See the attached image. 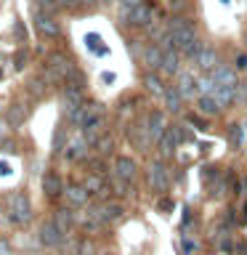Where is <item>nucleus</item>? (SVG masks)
Listing matches in <instances>:
<instances>
[{"instance_id":"obj_40","label":"nucleus","mask_w":247,"mask_h":255,"mask_svg":"<svg viewBox=\"0 0 247 255\" xmlns=\"http://www.w3.org/2000/svg\"><path fill=\"white\" fill-rule=\"evenodd\" d=\"M117 3L123 5V8H135V5H141L143 0H117Z\"/></svg>"},{"instance_id":"obj_48","label":"nucleus","mask_w":247,"mask_h":255,"mask_svg":"<svg viewBox=\"0 0 247 255\" xmlns=\"http://www.w3.org/2000/svg\"><path fill=\"white\" fill-rule=\"evenodd\" d=\"M0 77H3V69H0Z\"/></svg>"},{"instance_id":"obj_29","label":"nucleus","mask_w":247,"mask_h":255,"mask_svg":"<svg viewBox=\"0 0 247 255\" xmlns=\"http://www.w3.org/2000/svg\"><path fill=\"white\" fill-rule=\"evenodd\" d=\"M85 189L91 191V194H99V191H109V189H107V183H104V178H101L99 173H91V175H88Z\"/></svg>"},{"instance_id":"obj_2","label":"nucleus","mask_w":247,"mask_h":255,"mask_svg":"<svg viewBox=\"0 0 247 255\" xmlns=\"http://www.w3.org/2000/svg\"><path fill=\"white\" fill-rule=\"evenodd\" d=\"M8 218H11V223H19V226H27L32 221V202L24 191H16V194L8 197Z\"/></svg>"},{"instance_id":"obj_13","label":"nucleus","mask_w":247,"mask_h":255,"mask_svg":"<svg viewBox=\"0 0 247 255\" xmlns=\"http://www.w3.org/2000/svg\"><path fill=\"white\" fill-rule=\"evenodd\" d=\"M64 157L69 162H80V159L88 157V141L85 138H72L67 146H64Z\"/></svg>"},{"instance_id":"obj_24","label":"nucleus","mask_w":247,"mask_h":255,"mask_svg":"<svg viewBox=\"0 0 247 255\" xmlns=\"http://www.w3.org/2000/svg\"><path fill=\"white\" fill-rule=\"evenodd\" d=\"M197 107H199V112H202L205 117H215V115H218V112H221V107H218V101H215L213 96H199Z\"/></svg>"},{"instance_id":"obj_25","label":"nucleus","mask_w":247,"mask_h":255,"mask_svg":"<svg viewBox=\"0 0 247 255\" xmlns=\"http://www.w3.org/2000/svg\"><path fill=\"white\" fill-rule=\"evenodd\" d=\"M120 215H123V205H120V202H107V205H101V218H104V223L117 221Z\"/></svg>"},{"instance_id":"obj_33","label":"nucleus","mask_w":247,"mask_h":255,"mask_svg":"<svg viewBox=\"0 0 247 255\" xmlns=\"http://www.w3.org/2000/svg\"><path fill=\"white\" fill-rule=\"evenodd\" d=\"M112 146H115V141H112V135H101V138L96 141V149H99V154H101V157L112 154Z\"/></svg>"},{"instance_id":"obj_35","label":"nucleus","mask_w":247,"mask_h":255,"mask_svg":"<svg viewBox=\"0 0 247 255\" xmlns=\"http://www.w3.org/2000/svg\"><path fill=\"white\" fill-rule=\"evenodd\" d=\"M37 5H40V11H43V13L59 11V0H37Z\"/></svg>"},{"instance_id":"obj_22","label":"nucleus","mask_w":247,"mask_h":255,"mask_svg":"<svg viewBox=\"0 0 247 255\" xmlns=\"http://www.w3.org/2000/svg\"><path fill=\"white\" fill-rule=\"evenodd\" d=\"M143 85H146V91L151 96H165V91H167L165 83L154 75V72H146V75H143Z\"/></svg>"},{"instance_id":"obj_5","label":"nucleus","mask_w":247,"mask_h":255,"mask_svg":"<svg viewBox=\"0 0 247 255\" xmlns=\"http://www.w3.org/2000/svg\"><path fill=\"white\" fill-rule=\"evenodd\" d=\"M125 19H127V24H133V27H151L154 11H151L146 3H141L135 8H125Z\"/></svg>"},{"instance_id":"obj_12","label":"nucleus","mask_w":247,"mask_h":255,"mask_svg":"<svg viewBox=\"0 0 247 255\" xmlns=\"http://www.w3.org/2000/svg\"><path fill=\"white\" fill-rule=\"evenodd\" d=\"M115 173L120 175V178H125V181H135V175H138V165H135V159L130 157H115Z\"/></svg>"},{"instance_id":"obj_36","label":"nucleus","mask_w":247,"mask_h":255,"mask_svg":"<svg viewBox=\"0 0 247 255\" xmlns=\"http://www.w3.org/2000/svg\"><path fill=\"white\" fill-rule=\"evenodd\" d=\"M229 138H231L234 146H239V143H242V128H239V125H229Z\"/></svg>"},{"instance_id":"obj_14","label":"nucleus","mask_w":247,"mask_h":255,"mask_svg":"<svg viewBox=\"0 0 247 255\" xmlns=\"http://www.w3.org/2000/svg\"><path fill=\"white\" fill-rule=\"evenodd\" d=\"M210 75L215 77V83L218 85H229V88H237L239 85V80H237V69H231V67H226V64H218Z\"/></svg>"},{"instance_id":"obj_16","label":"nucleus","mask_w":247,"mask_h":255,"mask_svg":"<svg viewBox=\"0 0 247 255\" xmlns=\"http://www.w3.org/2000/svg\"><path fill=\"white\" fill-rule=\"evenodd\" d=\"M175 77H178V85H175V88H178V93L183 96V99H194V96L199 93L197 91V80L191 77L189 72H178Z\"/></svg>"},{"instance_id":"obj_41","label":"nucleus","mask_w":247,"mask_h":255,"mask_svg":"<svg viewBox=\"0 0 247 255\" xmlns=\"http://www.w3.org/2000/svg\"><path fill=\"white\" fill-rule=\"evenodd\" d=\"M24 61H27V53H16V69H21Z\"/></svg>"},{"instance_id":"obj_1","label":"nucleus","mask_w":247,"mask_h":255,"mask_svg":"<svg viewBox=\"0 0 247 255\" xmlns=\"http://www.w3.org/2000/svg\"><path fill=\"white\" fill-rule=\"evenodd\" d=\"M75 64H72L64 53H51L45 59V77L51 80V83H64V80H69L75 75Z\"/></svg>"},{"instance_id":"obj_30","label":"nucleus","mask_w":247,"mask_h":255,"mask_svg":"<svg viewBox=\"0 0 247 255\" xmlns=\"http://www.w3.org/2000/svg\"><path fill=\"white\" fill-rule=\"evenodd\" d=\"M112 189H115V194L127 197L130 194V181H125V178H120L117 173H112Z\"/></svg>"},{"instance_id":"obj_19","label":"nucleus","mask_w":247,"mask_h":255,"mask_svg":"<svg viewBox=\"0 0 247 255\" xmlns=\"http://www.w3.org/2000/svg\"><path fill=\"white\" fill-rule=\"evenodd\" d=\"M178 59H181V51L178 48H170V51H162V69L165 75H178Z\"/></svg>"},{"instance_id":"obj_17","label":"nucleus","mask_w":247,"mask_h":255,"mask_svg":"<svg viewBox=\"0 0 247 255\" xmlns=\"http://www.w3.org/2000/svg\"><path fill=\"white\" fill-rule=\"evenodd\" d=\"M162 107H165V112H170V115H178L181 107H183V96L178 93V88H167L165 96H162Z\"/></svg>"},{"instance_id":"obj_11","label":"nucleus","mask_w":247,"mask_h":255,"mask_svg":"<svg viewBox=\"0 0 247 255\" xmlns=\"http://www.w3.org/2000/svg\"><path fill=\"white\" fill-rule=\"evenodd\" d=\"M43 191H45L48 199H56V197L64 194V181H61V175L56 170H48L43 175Z\"/></svg>"},{"instance_id":"obj_49","label":"nucleus","mask_w":247,"mask_h":255,"mask_svg":"<svg viewBox=\"0 0 247 255\" xmlns=\"http://www.w3.org/2000/svg\"><path fill=\"white\" fill-rule=\"evenodd\" d=\"M245 130H247V125H245Z\"/></svg>"},{"instance_id":"obj_8","label":"nucleus","mask_w":247,"mask_h":255,"mask_svg":"<svg viewBox=\"0 0 247 255\" xmlns=\"http://www.w3.org/2000/svg\"><path fill=\"white\" fill-rule=\"evenodd\" d=\"M146 128H149L151 141L159 143V138H162L165 130H167V125H165V112H162V109H151L149 117H146Z\"/></svg>"},{"instance_id":"obj_3","label":"nucleus","mask_w":247,"mask_h":255,"mask_svg":"<svg viewBox=\"0 0 247 255\" xmlns=\"http://www.w3.org/2000/svg\"><path fill=\"white\" fill-rule=\"evenodd\" d=\"M167 32H170V37H173L178 51L186 43H191V40H197V27L189 19H183V16H175V19L167 21Z\"/></svg>"},{"instance_id":"obj_42","label":"nucleus","mask_w":247,"mask_h":255,"mask_svg":"<svg viewBox=\"0 0 247 255\" xmlns=\"http://www.w3.org/2000/svg\"><path fill=\"white\" fill-rule=\"evenodd\" d=\"M159 210H173V202L170 199H159Z\"/></svg>"},{"instance_id":"obj_38","label":"nucleus","mask_w":247,"mask_h":255,"mask_svg":"<svg viewBox=\"0 0 247 255\" xmlns=\"http://www.w3.org/2000/svg\"><path fill=\"white\" fill-rule=\"evenodd\" d=\"M189 123L194 128H199V130H205V128H207V123H205V120H199L197 115H189Z\"/></svg>"},{"instance_id":"obj_37","label":"nucleus","mask_w":247,"mask_h":255,"mask_svg":"<svg viewBox=\"0 0 247 255\" xmlns=\"http://www.w3.org/2000/svg\"><path fill=\"white\" fill-rule=\"evenodd\" d=\"M0 255H13V247L8 239H0Z\"/></svg>"},{"instance_id":"obj_9","label":"nucleus","mask_w":247,"mask_h":255,"mask_svg":"<svg viewBox=\"0 0 247 255\" xmlns=\"http://www.w3.org/2000/svg\"><path fill=\"white\" fill-rule=\"evenodd\" d=\"M35 27L40 29V35H45V37H59L61 35L59 21H56L51 13H43V11H35Z\"/></svg>"},{"instance_id":"obj_26","label":"nucleus","mask_w":247,"mask_h":255,"mask_svg":"<svg viewBox=\"0 0 247 255\" xmlns=\"http://www.w3.org/2000/svg\"><path fill=\"white\" fill-rule=\"evenodd\" d=\"M67 123L72 128H83L85 125V109L83 107H67Z\"/></svg>"},{"instance_id":"obj_43","label":"nucleus","mask_w":247,"mask_h":255,"mask_svg":"<svg viewBox=\"0 0 247 255\" xmlns=\"http://www.w3.org/2000/svg\"><path fill=\"white\" fill-rule=\"evenodd\" d=\"M3 133H5V120L0 117V138H3Z\"/></svg>"},{"instance_id":"obj_4","label":"nucleus","mask_w":247,"mask_h":255,"mask_svg":"<svg viewBox=\"0 0 247 255\" xmlns=\"http://www.w3.org/2000/svg\"><path fill=\"white\" fill-rule=\"evenodd\" d=\"M149 186L154 191H167V186H170V173H167V167L162 159H157V162L149 165Z\"/></svg>"},{"instance_id":"obj_27","label":"nucleus","mask_w":247,"mask_h":255,"mask_svg":"<svg viewBox=\"0 0 247 255\" xmlns=\"http://www.w3.org/2000/svg\"><path fill=\"white\" fill-rule=\"evenodd\" d=\"M53 221L59 223V226H61L64 231H67V229H72V223H77V221H75V215H72V210H69V207H61V210H56Z\"/></svg>"},{"instance_id":"obj_39","label":"nucleus","mask_w":247,"mask_h":255,"mask_svg":"<svg viewBox=\"0 0 247 255\" xmlns=\"http://www.w3.org/2000/svg\"><path fill=\"white\" fill-rule=\"evenodd\" d=\"M237 72H247V53L237 56Z\"/></svg>"},{"instance_id":"obj_32","label":"nucleus","mask_w":247,"mask_h":255,"mask_svg":"<svg viewBox=\"0 0 247 255\" xmlns=\"http://www.w3.org/2000/svg\"><path fill=\"white\" fill-rule=\"evenodd\" d=\"M85 43H88V48H91L93 53H107V45H104V40L99 37V35H85Z\"/></svg>"},{"instance_id":"obj_31","label":"nucleus","mask_w":247,"mask_h":255,"mask_svg":"<svg viewBox=\"0 0 247 255\" xmlns=\"http://www.w3.org/2000/svg\"><path fill=\"white\" fill-rule=\"evenodd\" d=\"M202 51H205V43H202L199 37H197V40H191V43H186V45L181 48V53H183V56H189V59H197V56L202 53Z\"/></svg>"},{"instance_id":"obj_10","label":"nucleus","mask_w":247,"mask_h":255,"mask_svg":"<svg viewBox=\"0 0 247 255\" xmlns=\"http://www.w3.org/2000/svg\"><path fill=\"white\" fill-rule=\"evenodd\" d=\"M178 141H181L178 125H167L165 135L159 138V151H162V157H173V154H175V146H178Z\"/></svg>"},{"instance_id":"obj_50","label":"nucleus","mask_w":247,"mask_h":255,"mask_svg":"<svg viewBox=\"0 0 247 255\" xmlns=\"http://www.w3.org/2000/svg\"><path fill=\"white\" fill-rule=\"evenodd\" d=\"M104 255H109V253H104Z\"/></svg>"},{"instance_id":"obj_51","label":"nucleus","mask_w":247,"mask_h":255,"mask_svg":"<svg viewBox=\"0 0 247 255\" xmlns=\"http://www.w3.org/2000/svg\"><path fill=\"white\" fill-rule=\"evenodd\" d=\"M245 88H247V83H245Z\"/></svg>"},{"instance_id":"obj_18","label":"nucleus","mask_w":247,"mask_h":255,"mask_svg":"<svg viewBox=\"0 0 247 255\" xmlns=\"http://www.w3.org/2000/svg\"><path fill=\"white\" fill-rule=\"evenodd\" d=\"M27 115H29V109L24 107V104H11L8 112H5V123L11 125V128H19V125H24Z\"/></svg>"},{"instance_id":"obj_20","label":"nucleus","mask_w":247,"mask_h":255,"mask_svg":"<svg viewBox=\"0 0 247 255\" xmlns=\"http://www.w3.org/2000/svg\"><path fill=\"white\" fill-rule=\"evenodd\" d=\"M197 64H199V67H202L205 72H213V69L221 64V59H218V53H215L213 48H205V51L197 56Z\"/></svg>"},{"instance_id":"obj_46","label":"nucleus","mask_w":247,"mask_h":255,"mask_svg":"<svg viewBox=\"0 0 247 255\" xmlns=\"http://www.w3.org/2000/svg\"><path fill=\"white\" fill-rule=\"evenodd\" d=\"M245 218H247V202H245Z\"/></svg>"},{"instance_id":"obj_47","label":"nucleus","mask_w":247,"mask_h":255,"mask_svg":"<svg viewBox=\"0 0 247 255\" xmlns=\"http://www.w3.org/2000/svg\"><path fill=\"white\" fill-rule=\"evenodd\" d=\"M245 191H247V181H245Z\"/></svg>"},{"instance_id":"obj_45","label":"nucleus","mask_w":247,"mask_h":255,"mask_svg":"<svg viewBox=\"0 0 247 255\" xmlns=\"http://www.w3.org/2000/svg\"><path fill=\"white\" fill-rule=\"evenodd\" d=\"M85 3H88V5H91V3H99V0H85Z\"/></svg>"},{"instance_id":"obj_21","label":"nucleus","mask_w":247,"mask_h":255,"mask_svg":"<svg viewBox=\"0 0 247 255\" xmlns=\"http://www.w3.org/2000/svg\"><path fill=\"white\" fill-rule=\"evenodd\" d=\"M234 93H237V88H229V85H218L215 88V93H213V99L218 101V107H231L234 104Z\"/></svg>"},{"instance_id":"obj_44","label":"nucleus","mask_w":247,"mask_h":255,"mask_svg":"<svg viewBox=\"0 0 247 255\" xmlns=\"http://www.w3.org/2000/svg\"><path fill=\"white\" fill-rule=\"evenodd\" d=\"M59 5H75V0H59Z\"/></svg>"},{"instance_id":"obj_15","label":"nucleus","mask_w":247,"mask_h":255,"mask_svg":"<svg viewBox=\"0 0 247 255\" xmlns=\"http://www.w3.org/2000/svg\"><path fill=\"white\" fill-rule=\"evenodd\" d=\"M127 138H130V143H133L135 149H143V146H149V143H154V141H151V135H149V128L146 125L127 128Z\"/></svg>"},{"instance_id":"obj_23","label":"nucleus","mask_w":247,"mask_h":255,"mask_svg":"<svg viewBox=\"0 0 247 255\" xmlns=\"http://www.w3.org/2000/svg\"><path fill=\"white\" fill-rule=\"evenodd\" d=\"M143 61H146L149 69H159V67H162V48H159V45H149L146 51H143Z\"/></svg>"},{"instance_id":"obj_7","label":"nucleus","mask_w":247,"mask_h":255,"mask_svg":"<svg viewBox=\"0 0 247 255\" xmlns=\"http://www.w3.org/2000/svg\"><path fill=\"white\" fill-rule=\"evenodd\" d=\"M64 199L69 202V207H85L91 191L85 189V183H69V186H64Z\"/></svg>"},{"instance_id":"obj_6","label":"nucleus","mask_w":247,"mask_h":255,"mask_svg":"<svg viewBox=\"0 0 247 255\" xmlns=\"http://www.w3.org/2000/svg\"><path fill=\"white\" fill-rule=\"evenodd\" d=\"M40 242H43L45 247H59V245H64V229H61L53 218L45 221L43 226H40Z\"/></svg>"},{"instance_id":"obj_34","label":"nucleus","mask_w":247,"mask_h":255,"mask_svg":"<svg viewBox=\"0 0 247 255\" xmlns=\"http://www.w3.org/2000/svg\"><path fill=\"white\" fill-rule=\"evenodd\" d=\"M29 93L37 96V99H40V96H45V83H43V80H29Z\"/></svg>"},{"instance_id":"obj_28","label":"nucleus","mask_w":247,"mask_h":255,"mask_svg":"<svg viewBox=\"0 0 247 255\" xmlns=\"http://www.w3.org/2000/svg\"><path fill=\"white\" fill-rule=\"evenodd\" d=\"M215 88H218V83H215V77H213V75H205V77H199V80H197V91L202 93V96H213V93H215Z\"/></svg>"}]
</instances>
